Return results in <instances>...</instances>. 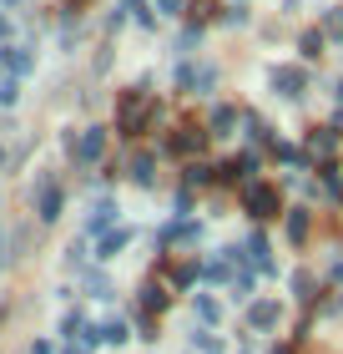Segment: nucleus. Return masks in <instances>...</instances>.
Wrapping results in <instances>:
<instances>
[{
	"mask_svg": "<svg viewBox=\"0 0 343 354\" xmlns=\"http://www.w3.org/2000/svg\"><path fill=\"white\" fill-rule=\"evenodd\" d=\"M111 223V203H96V213H91V228H106Z\"/></svg>",
	"mask_w": 343,
	"mask_h": 354,
	"instance_id": "16",
	"label": "nucleus"
},
{
	"mask_svg": "<svg viewBox=\"0 0 343 354\" xmlns=\"http://www.w3.org/2000/svg\"><path fill=\"white\" fill-rule=\"evenodd\" d=\"M146 111H152V96H146L141 86H137V91H126V96H121V106H117V122H121V132H141Z\"/></svg>",
	"mask_w": 343,
	"mask_h": 354,
	"instance_id": "1",
	"label": "nucleus"
},
{
	"mask_svg": "<svg viewBox=\"0 0 343 354\" xmlns=\"http://www.w3.org/2000/svg\"><path fill=\"white\" fill-rule=\"evenodd\" d=\"M15 96H21V86H15V82H0V106H15Z\"/></svg>",
	"mask_w": 343,
	"mask_h": 354,
	"instance_id": "17",
	"label": "nucleus"
},
{
	"mask_svg": "<svg viewBox=\"0 0 343 354\" xmlns=\"http://www.w3.org/2000/svg\"><path fill=\"white\" fill-rule=\"evenodd\" d=\"M157 10L161 15H177V10H182V0H157Z\"/></svg>",
	"mask_w": 343,
	"mask_h": 354,
	"instance_id": "21",
	"label": "nucleus"
},
{
	"mask_svg": "<svg viewBox=\"0 0 343 354\" xmlns=\"http://www.w3.org/2000/svg\"><path fill=\"white\" fill-rule=\"evenodd\" d=\"M0 36H6V21H0Z\"/></svg>",
	"mask_w": 343,
	"mask_h": 354,
	"instance_id": "22",
	"label": "nucleus"
},
{
	"mask_svg": "<svg viewBox=\"0 0 343 354\" xmlns=\"http://www.w3.org/2000/svg\"><path fill=\"white\" fill-rule=\"evenodd\" d=\"M132 172H137V183H152V177H157V172H152V157H137Z\"/></svg>",
	"mask_w": 343,
	"mask_h": 354,
	"instance_id": "15",
	"label": "nucleus"
},
{
	"mask_svg": "<svg viewBox=\"0 0 343 354\" xmlns=\"http://www.w3.org/2000/svg\"><path fill=\"white\" fill-rule=\"evenodd\" d=\"M242 203H248V213H257V218H273V213H277V192H273L268 183H248Z\"/></svg>",
	"mask_w": 343,
	"mask_h": 354,
	"instance_id": "2",
	"label": "nucleus"
},
{
	"mask_svg": "<svg viewBox=\"0 0 343 354\" xmlns=\"http://www.w3.org/2000/svg\"><path fill=\"white\" fill-rule=\"evenodd\" d=\"M207 177H212V167H202V162L187 167V183H207Z\"/></svg>",
	"mask_w": 343,
	"mask_h": 354,
	"instance_id": "20",
	"label": "nucleus"
},
{
	"mask_svg": "<svg viewBox=\"0 0 343 354\" xmlns=\"http://www.w3.org/2000/svg\"><path fill=\"white\" fill-rule=\"evenodd\" d=\"M101 147H106V132H101V127H91V132L81 137V142H71L76 162H96V157H101Z\"/></svg>",
	"mask_w": 343,
	"mask_h": 354,
	"instance_id": "3",
	"label": "nucleus"
},
{
	"mask_svg": "<svg viewBox=\"0 0 343 354\" xmlns=\"http://www.w3.org/2000/svg\"><path fill=\"white\" fill-rule=\"evenodd\" d=\"M141 304H146V309H161V304H167V294H161V288H146Z\"/></svg>",
	"mask_w": 343,
	"mask_h": 354,
	"instance_id": "19",
	"label": "nucleus"
},
{
	"mask_svg": "<svg viewBox=\"0 0 343 354\" xmlns=\"http://www.w3.org/2000/svg\"><path fill=\"white\" fill-rule=\"evenodd\" d=\"M197 319H207V324H212V319H217V304H212V299H207V294H202V299H197Z\"/></svg>",
	"mask_w": 343,
	"mask_h": 354,
	"instance_id": "18",
	"label": "nucleus"
},
{
	"mask_svg": "<svg viewBox=\"0 0 343 354\" xmlns=\"http://www.w3.org/2000/svg\"><path fill=\"white\" fill-rule=\"evenodd\" d=\"M41 218L46 223L61 218V187H56V177H41Z\"/></svg>",
	"mask_w": 343,
	"mask_h": 354,
	"instance_id": "4",
	"label": "nucleus"
},
{
	"mask_svg": "<svg viewBox=\"0 0 343 354\" xmlns=\"http://www.w3.org/2000/svg\"><path fill=\"white\" fill-rule=\"evenodd\" d=\"M248 324H253V329H273V324H277V304H273V299H257L253 309H248Z\"/></svg>",
	"mask_w": 343,
	"mask_h": 354,
	"instance_id": "6",
	"label": "nucleus"
},
{
	"mask_svg": "<svg viewBox=\"0 0 343 354\" xmlns=\"http://www.w3.org/2000/svg\"><path fill=\"white\" fill-rule=\"evenodd\" d=\"M192 349H197V354H222V344L212 339V334H197V339H192Z\"/></svg>",
	"mask_w": 343,
	"mask_h": 354,
	"instance_id": "14",
	"label": "nucleus"
},
{
	"mask_svg": "<svg viewBox=\"0 0 343 354\" xmlns=\"http://www.w3.org/2000/svg\"><path fill=\"white\" fill-rule=\"evenodd\" d=\"M192 147H202V132H177L172 137V152H192Z\"/></svg>",
	"mask_w": 343,
	"mask_h": 354,
	"instance_id": "10",
	"label": "nucleus"
},
{
	"mask_svg": "<svg viewBox=\"0 0 343 354\" xmlns=\"http://www.w3.org/2000/svg\"><path fill=\"white\" fill-rule=\"evenodd\" d=\"M288 238H293V243L308 238V213H288Z\"/></svg>",
	"mask_w": 343,
	"mask_h": 354,
	"instance_id": "9",
	"label": "nucleus"
},
{
	"mask_svg": "<svg viewBox=\"0 0 343 354\" xmlns=\"http://www.w3.org/2000/svg\"><path fill=\"white\" fill-rule=\"evenodd\" d=\"M0 61H6L15 76H26V71H30V56H26V51H15V46H6V51H0Z\"/></svg>",
	"mask_w": 343,
	"mask_h": 354,
	"instance_id": "7",
	"label": "nucleus"
},
{
	"mask_svg": "<svg viewBox=\"0 0 343 354\" xmlns=\"http://www.w3.org/2000/svg\"><path fill=\"white\" fill-rule=\"evenodd\" d=\"M338 91H343V86H338Z\"/></svg>",
	"mask_w": 343,
	"mask_h": 354,
	"instance_id": "23",
	"label": "nucleus"
},
{
	"mask_svg": "<svg viewBox=\"0 0 343 354\" xmlns=\"http://www.w3.org/2000/svg\"><path fill=\"white\" fill-rule=\"evenodd\" d=\"M126 248V233H111L106 243H101V259H117V253Z\"/></svg>",
	"mask_w": 343,
	"mask_h": 354,
	"instance_id": "13",
	"label": "nucleus"
},
{
	"mask_svg": "<svg viewBox=\"0 0 343 354\" xmlns=\"http://www.w3.org/2000/svg\"><path fill=\"white\" fill-rule=\"evenodd\" d=\"M248 248H253V263H257V268H273V259H268V243H263V233H253V238H248Z\"/></svg>",
	"mask_w": 343,
	"mask_h": 354,
	"instance_id": "8",
	"label": "nucleus"
},
{
	"mask_svg": "<svg viewBox=\"0 0 343 354\" xmlns=\"http://www.w3.org/2000/svg\"><path fill=\"white\" fill-rule=\"evenodd\" d=\"M101 339H106V344H121V339H126V324H121V319H111V324H101Z\"/></svg>",
	"mask_w": 343,
	"mask_h": 354,
	"instance_id": "12",
	"label": "nucleus"
},
{
	"mask_svg": "<svg viewBox=\"0 0 343 354\" xmlns=\"http://www.w3.org/2000/svg\"><path fill=\"white\" fill-rule=\"evenodd\" d=\"M303 82H308V76H303L298 66H277V71H273V86L283 91V96H298V91H303Z\"/></svg>",
	"mask_w": 343,
	"mask_h": 354,
	"instance_id": "5",
	"label": "nucleus"
},
{
	"mask_svg": "<svg viewBox=\"0 0 343 354\" xmlns=\"http://www.w3.org/2000/svg\"><path fill=\"white\" fill-rule=\"evenodd\" d=\"M233 122H237V111H233V106H217V111H212V132H227Z\"/></svg>",
	"mask_w": 343,
	"mask_h": 354,
	"instance_id": "11",
	"label": "nucleus"
}]
</instances>
